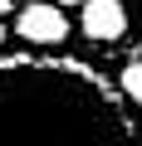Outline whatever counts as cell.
Segmentation results:
<instances>
[{"instance_id":"cell-1","label":"cell","mask_w":142,"mask_h":146,"mask_svg":"<svg viewBox=\"0 0 142 146\" xmlns=\"http://www.w3.org/2000/svg\"><path fill=\"white\" fill-rule=\"evenodd\" d=\"M0 146H142L122 88L64 54L0 58Z\"/></svg>"},{"instance_id":"cell-2","label":"cell","mask_w":142,"mask_h":146,"mask_svg":"<svg viewBox=\"0 0 142 146\" xmlns=\"http://www.w3.org/2000/svg\"><path fill=\"white\" fill-rule=\"evenodd\" d=\"M15 34L34 49H59L69 39V15L59 0H25L15 15Z\"/></svg>"},{"instance_id":"cell-3","label":"cell","mask_w":142,"mask_h":146,"mask_svg":"<svg viewBox=\"0 0 142 146\" xmlns=\"http://www.w3.org/2000/svg\"><path fill=\"white\" fill-rule=\"evenodd\" d=\"M79 29L93 44H122L127 29H132L127 0H83L79 5Z\"/></svg>"},{"instance_id":"cell-4","label":"cell","mask_w":142,"mask_h":146,"mask_svg":"<svg viewBox=\"0 0 142 146\" xmlns=\"http://www.w3.org/2000/svg\"><path fill=\"white\" fill-rule=\"evenodd\" d=\"M118 88L127 93V102H132V107H142V54H137V58H127V63L118 68Z\"/></svg>"},{"instance_id":"cell-5","label":"cell","mask_w":142,"mask_h":146,"mask_svg":"<svg viewBox=\"0 0 142 146\" xmlns=\"http://www.w3.org/2000/svg\"><path fill=\"white\" fill-rule=\"evenodd\" d=\"M10 5H15V0H0V20H5V15H10Z\"/></svg>"},{"instance_id":"cell-6","label":"cell","mask_w":142,"mask_h":146,"mask_svg":"<svg viewBox=\"0 0 142 146\" xmlns=\"http://www.w3.org/2000/svg\"><path fill=\"white\" fill-rule=\"evenodd\" d=\"M132 5H137V25H142V0H132Z\"/></svg>"},{"instance_id":"cell-7","label":"cell","mask_w":142,"mask_h":146,"mask_svg":"<svg viewBox=\"0 0 142 146\" xmlns=\"http://www.w3.org/2000/svg\"><path fill=\"white\" fill-rule=\"evenodd\" d=\"M59 5H83V0H59Z\"/></svg>"},{"instance_id":"cell-8","label":"cell","mask_w":142,"mask_h":146,"mask_svg":"<svg viewBox=\"0 0 142 146\" xmlns=\"http://www.w3.org/2000/svg\"><path fill=\"white\" fill-rule=\"evenodd\" d=\"M0 44H5V25H0Z\"/></svg>"}]
</instances>
